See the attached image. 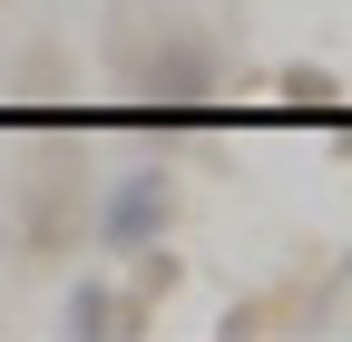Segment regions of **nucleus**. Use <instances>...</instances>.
Returning a JSON list of instances; mask_svg holds the SVG:
<instances>
[{
    "label": "nucleus",
    "mask_w": 352,
    "mask_h": 342,
    "mask_svg": "<svg viewBox=\"0 0 352 342\" xmlns=\"http://www.w3.org/2000/svg\"><path fill=\"white\" fill-rule=\"evenodd\" d=\"M108 59H118L127 89L157 98V108H206L215 98V39L176 10V0H118Z\"/></svg>",
    "instance_id": "1"
},
{
    "label": "nucleus",
    "mask_w": 352,
    "mask_h": 342,
    "mask_svg": "<svg viewBox=\"0 0 352 342\" xmlns=\"http://www.w3.org/2000/svg\"><path fill=\"white\" fill-rule=\"evenodd\" d=\"M166 216H176L166 166H127V176L108 186V205H98V244H108V254H157Z\"/></svg>",
    "instance_id": "2"
},
{
    "label": "nucleus",
    "mask_w": 352,
    "mask_h": 342,
    "mask_svg": "<svg viewBox=\"0 0 352 342\" xmlns=\"http://www.w3.org/2000/svg\"><path fill=\"white\" fill-rule=\"evenodd\" d=\"M69 332H78V342H118V332H138V304L108 293V284H78V293H69Z\"/></svg>",
    "instance_id": "3"
}]
</instances>
